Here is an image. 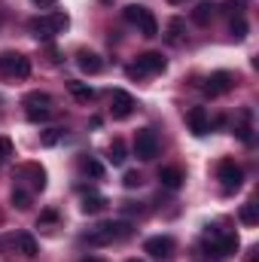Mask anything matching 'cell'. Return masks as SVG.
<instances>
[{"label": "cell", "mask_w": 259, "mask_h": 262, "mask_svg": "<svg viewBox=\"0 0 259 262\" xmlns=\"http://www.w3.org/2000/svg\"><path fill=\"white\" fill-rule=\"evenodd\" d=\"M131 235V223H101V226H95L92 232H85V244H92V247H107V244H113V241H122V238H128Z\"/></svg>", "instance_id": "6da1fadb"}, {"label": "cell", "mask_w": 259, "mask_h": 262, "mask_svg": "<svg viewBox=\"0 0 259 262\" xmlns=\"http://www.w3.org/2000/svg\"><path fill=\"white\" fill-rule=\"evenodd\" d=\"M201 247L207 250V256H232L238 250V235L220 232V229H207L204 238H201Z\"/></svg>", "instance_id": "7a4b0ae2"}, {"label": "cell", "mask_w": 259, "mask_h": 262, "mask_svg": "<svg viewBox=\"0 0 259 262\" xmlns=\"http://www.w3.org/2000/svg\"><path fill=\"white\" fill-rule=\"evenodd\" d=\"M67 25H70V15L67 12H52V15L31 18V31H34L37 40H52L55 34H64Z\"/></svg>", "instance_id": "3957f363"}, {"label": "cell", "mask_w": 259, "mask_h": 262, "mask_svg": "<svg viewBox=\"0 0 259 262\" xmlns=\"http://www.w3.org/2000/svg\"><path fill=\"white\" fill-rule=\"evenodd\" d=\"M0 76L3 79H28L31 76V61L18 52H3L0 55Z\"/></svg>", "instance_id": "277c9868"}, {"label": "cell", "mask_w": 259, "mask_h": 262, "mask_svg": "<svg viewBox=\"0 0 259 262\" xmlns=\"http://www.w3.org/2000/svg\"><path fill=\"white\" fill-rule=\"evenodd\" d=\"M125 21L137 25V31L143 37H156L159 34V21H156V15L146 6H125Z\"/></svg>", "instance_id": "5b68a950"}, {"label": "cell", "mask_w": 259, "mask_h": 262, "mask_svg": "<svg viewBox=\"0 0 259 262\" xmlns=\"http://www.w3.org/2000/svg\"><path fill=\"white\" fill-rule=\"evenodd\" d=\"M25 113L31 122H40V119H49L52 116V98L46 92H31L25 95Z\"/></svg>", "instance_id": "8992f818"}, {"label": "cell", "mask_w": 259, "mask_h": 262, "mask_svg": "<svg viewBox=\"0 0 259 262\" xmlns=\"http://www.w3.org/2000/svg\"><path fill=\"white\" fill-rule=\"evenodd\" d=\"M217 177H220V183H223L226 192H235L244 183V171H241V165H235V159H223L217 165Z\"/></svg>", "instance_id": "52a82bcc"}, {"label": "cell", "mask_w": 259, "mask_h": 262, "mask_svg": "<svg viewBox=\"0 0 259 262\" xmlns=\"http://www.w3.org/2000/svg\"><path fill=\"white\" fill-rule=\"evenodd\" d=\"M134 156L143 159V162H149V159L159 156V137H156L153 128H140L134 134Z\"/></svg>", "instance_id": "ba28073f"}, {"label": "cell", "mask_w": 259, "mask_h": 262, "mask_svg": "<svg viewBox=\"0 0 259 262\" xmlns=\"http://www.w3.org/2000/svg\"><path fill=\"white\" fill-rule=\"evenodd\" d=\"M162 70H165L162 52H143V55L137 58V64L128 67V76L131 79H140V76H146V73H162Z\"/></svg>", "instance_id": "9c48e42d"}, {"label": "cell", "mask_w": 259, "mask_h": 262, "mask_svg": "<svg viewBox=\"0 0 259 262\" xmlns=\"http://www.w3.org/2000/svg\"><path fill=\"white\" fill-rule=\"evenodd\" d=\"M232 85H235V76H232L229 70H217V73H210V76H207L204 92H207L210 98H220V95L232 92Z\"/></svg>", "instance_id": "30bf717a"}, {"label": "cell", "mask_w": 259, "mask_h": 262, "mask_svg": "<svg viewBox=\"0 0 259 262\" xmlns=\"http://www.w3.org/2000/svg\"><path fill=\"white\" fill-rule=\"evenodd\" d=\"M134 98H131L128 92H122V89H116L113 95H110V113H113V119H128L131 113H134Z\"/></svg>", "instance_id": "8fae6325"}, {"label": "cell", "mask_w": 259, "mask_h": 262, "mask_svg": "<svg viewBox=\"0 0 259 262\" xmlns=\"http://www.w3.org/2000/svg\"><path fill=\"white\" fill-rule=\"evenodd\" d=\"M143 250H146L149 256H156V259H168V256L174 253V238H171V235H156V238H146Z\"/></svg>", "instance_id": "7c38bea8"}, {"label": "cell", "mask_w": 259, "mask_h": 262, "mask_svg": "<svg viewBox=\"0 0 259 262\" xmlns=\"http://www.w3.org/2000/svg\"><path fill=\"white\" fill-rule=\"evenodd\" d=\"M76 67H79L82 73L95 76V73H101V70H104V61H101V55H98V52L79 49V52H76Z\"/></svg>", "instance_id": "4fadbf2b"}, {"label": "cell", "mask_w": 259, "mask_h": 262, "mask_svg": "<svg viewBox=\"0 0 259 262\" xmlns=\"http://www.w3.org/2000/svg\"><path fill=\"white\" fill-rule=\"evenodd\" d=\"M186 122H189V131L198 134V137L210 131V116H207V110H204V107H192V110L186 113Z\"/></svg>", "instance_id": "5bb4252c"}, {"label": "cell", "mask_w": 259, "mask_h": 262, "mask_svg": "<svg viewBox=\"0 0 259 262\" xmlns=\"http://www.w3.org/2000/svg\"><path fill=\"white\" fill-rule=\"evenodd\" d=\"M12 247H15V253H21L25 259H34V256H37V241H34V235H28V232H18V235L12 238Z\"/></svg>", "instance_id": "9a60e30c"}, {"label": "cell", "mask_w": 259, "mask_h": 262, "mask_svg": "<svg viewBox=\"0 0 259 262\" xmlns=\"http://www.w3.org/2000/svg\"><path fill=\"white\" fill-rule=\"evenodd\" d=\"M183 180H186V177H183V171H180V168H174V165L159 171V183H162L165 189H180V186H183Z\"/></svg>", "instance_id": "2e32d148"}, {"label": "cell", "mask_w": 259, "mask_h": 262, "mask_svg": "<svg viewBox=\"0 0 259 262\" xmlns=\"http://www.w3.org/2000/svg\"><path fill=\"white\" fill-rule=\"evenodd\" d=\"M235 134L244 140V143H253V110H241V122L235 125Z\"/></svg>", "instance_id": "e0dca14e"}, {"label": "cell", "mask_w": 259, "mask_h": 262, "mask_svg": "<svg viewBox=\"0 0 259 262\" xmlns=\"http://www.w3.org/2000/svg\"><path fill=\"white\" fill-rule=\"evenodd\" d=\"M18 177H31V186L34 189H43L46 186V171L40 165H21L18 168Z\"/></svg>", "instance_id": "ac0fdd59"}, {"label": "cell", "mask_w": 259, "mask_h": 262, "mask_svg": "<svg viewBox=\"0 0 259 262\" xmlns=\"http://www.w3.org/2000/svg\"><path fill=\"white\" fill-rule=\"evenodd\" d=\"M107 159L113 162V165H125V159H128V149H125V140H113L110 143V149H107Z\"/></svg>", "instance_id": "d6986e66"}, {"label": "cell", "mask_w": 259, "mask_h": 262, "mask_svg": "<svg viewBox=\"0 0 259 262\" xmlns=\"http://www.w3.org/2000/svg\"><path fill=\"white\" fill-rule=\"evenodd\" d=\"M67 89H70V95H73L76 101H92V98H95V89H92L89 82H67Z\"/></svg>", "instance_id": "ffe728a7"}, {"label": "cell", "mask_w": 259, "mask_h": 262, "mask_svg": "<svg viewBox=\"0 0 259 262\" xmlns=\"http://www.w3.org/2000/svg\"><path fill=\"white\" fill-rule=\"evenodd\" d=\"M104 207H107V198L104 195H95V192H92V195L82 198V213H101Z\"/></svg>", "instance_id": "44dd1931"}, {"label": "cell", "mask_w": 259, "mask_h": 262, "mask_svg": "<svg viewBox=\"0 0 259 262\" xmlns=\"http://www.w3.org/2000/svg\"><path fill=\"white\" fill-rule=\"evenodd\" d=\"M213 9H217V6H213L210 0H201V3H198V9L192 12V18L198 21V25H207V21L213 18Z\"/></svg>", "instance_id": "7402d4cb"}, {"label": "cell", "mask_w": 259, "mask_h": 262, "mask_svg": "<svg viewBox=\"0 0 259 262\" xmlns=\"http://www.w3.org/2000/svg\"><path fill=\"white\" fill-rule=\"evenodd\" d=\"M241 223H244V226H256L259 223V210H256L253 201H247V204L241 207Z\"/></svg>", "instance_id": "603a6c76"}, {"label": "cell", "mask_w": 259, "mask_h": 262, "mask_svg": "<svg viewBox=\"0 0 259 262\" xmlns=\"http://www.w3.org/2000/svg\"><path fill=\"white\" fill-rule=\"evenodd\" d=\"M82 171H85V174H92L95 180H101V177H104V165H101V162H95V159H85V162H82Z\"/></svg>", "instance_id": "cb8c5ba5"}, {"label": "cell", "mask_w": 259, "mask_h": 262, "mask_svg": "<svg viewBox=\"0 0 259 262\" xmlns=\"http://www.w3.org/2000/svg\"><path fill=\"white\" fill-rule=\"evenodd\" d=\"M12 204H15L18 210H28V207H31V195H28L25 189H12Z\"/></svg>", "instance_id": "d4e9b609"}, {"label": "cell", "mask_w": 259, "mask_h": 262, "mask_svg": "<svg viewBox=\"0 0 259 262\" xmlns=\"http://www.w3.org/2000/svg\"><path fill=\"white\" fill-rule=\"evenodd\" d=\"M232 34H235L238 40H244V37H247V21H244L241 15H235V18H232Z\"/></svg>", "instance_id": "484cf974"}, {"label": "cell", "mask_w": 259, "mask_h": 262, "mask_svg": "<svg viewBox=\"0 0 259 262\" xmlns=\"http://www.w3.org/2000/svg\"><path fill=\"white\" fill-rule=\"evenodd\" d=\"M12 159V140L9 137H0V165H6Z\"/></svg>", "instance_id": "4316f807"}, {"label": "cell", "mask_w": 259, "mask_h": 262, "mask_svg": "<svg viewBox=\"0 0 259 262\" xmlns=\"http://www.w3.org/2000/svg\"><path fill=\"white\" fill-rule=\"evenodd\" d=\"M168 31H171V34H168V40H171V43H180V34H183V21H180V18H174V21L168 25Z\"/></svg>", "instance_id": "83f0119b"}, {"label": "cell", "mask_w": 259, "mask_h": 262, "mask_svg": "<svg viewBox=\"0 0 259 262\" xmlns=\"http://www.w3.org/2000/svg\"><path fill=\"white\" fill-rule=\"evenodd\" d=\"M122 183H125V186H128V189H137V186H140V183H143V177H140V174H137V171H128V174H125V180H122Z\"/></svg>", "instance_id": "f1b7e54d"}, {"label": "cell", "mask_w": 259, "mask_h": 262, "mask_svg": "<svg viewBox=\"0 0 259 262\" xmlns=\"http://www.w3.org/2000/svg\"><path fill=\"white\" fill-rule=\"evenodd\" d=\"M58 137H61V131L52 128V131H46V134H43V143H46V146H52V143H58Z\"/></svg>", "instance_id": "f546056e"}, {"label": "cell", "mask_w": 259, "mask_h": 262, "mask_svg": "<svg viewBox=\"0 0 259 262\" xmlns=\"http://www.w3.org/2000/svg\"><path fill=\"white\" fill-rule=\"evenodd\" d=\"M55 220H58V213H55V210H46V213L40 216V226H49V223H55Z\"/></svg>", "instance_id": "4dcf8cb0"}, {"label": "cell", "mask_w": 259, "mask_h": 262, "mask_svg": "<svg viewBox=\"0 0 259 262\" xmlns=\"http://www.w3.org/2000/svg\"><path fill=\"white\" fill-rule=\"evenodd\" d=\"M49 61H52V64H58V61H61V55H58V49H49Z\"/></svg>", "instance_id": "1f68e13d"}, {"label": "cell", "mask_w": 259, "mask_h": 262, "mask_svg": "<svg viewBox=\"0 0 259 262\" xmlns=\"http://www.w3.org/2000/svg\"><path fill=\"white\" fill-rule=\"evenodd\" d=\"M34 3H37V6H40V9H43V6H55V3H58V0H34Z\"/></svg>", "instance_id": "d6a6232c"}, {"label": "cell", "mask_w": 259, "mask_h": 262, "mask_svg": "<svg viewBox=\"0 0 259 262\" xmlns=\"http://www.w3.org/2000/svg\"><path fill=\"white\" fill-rule=\"evenodd\" d=\"M82 262H101V259H98V256H85Z\"/></svg>", "instance_id": "836d02e7"}, {"label": "cell", "mask_w": 259, "mask_h": 262, "mask_svg": "<svg viewBox=\"0 0 259 262\" xmlns=\"http://www.w3.org/2000/svg\"><path fill=\"white\" fill-rule=\"evenodd\" d=\"M247 262H259V259H256V256H250V259H247Z\"/></svg>", "instance_id": "e575fe53"}, {"label": "cell", "mask_w": 259, "mask_h": 262, "mask_svg": "<svg viewBox=\"0 0 259 262\" xmlns=\"http://www.w3.org/2000/svg\"><path fill=\"white\" fill-rule=\"evenodd\" d=\"M171 3H186V0H171Z\"/></svg>", "instance_id": "d590c367"}, {"label": "cell", "mask_w": 259, "mask_h": 262, "mask_svg": "<svg viewBox=\"0 0 259 262\" xmlns=\"http://www.w3.org/2000/svg\"><path fill=\"white\" fill-rule=\"evenodd\" d=\"M128 262H143V259H128Z\"/></svg>", "instance_id": "8d00e7d4"}]
</instances>
